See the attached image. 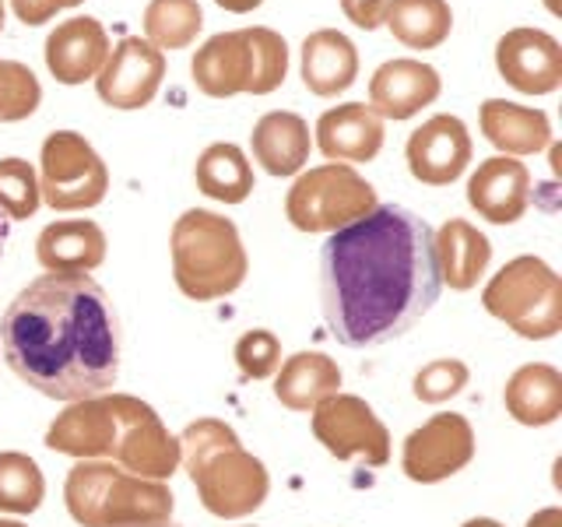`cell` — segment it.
I'll use <instances>...</instances> for the list:
<instances>
[{
  "label": "cell",
  "instance_id": "cell-21",
  "mask_svg": "<svg viewBox=\"0 0 562 527\" xmlns=\"http://www.w3.org/2000/svg\"><path fill=\"white\" fill-rule=\"evenodd\" d=\"M432 254H436L439 285H450L453 292H468L488 271L492 243L471 222L450 218L432 233Z\"/></svg>",
  "mask_w": 562,
  "mask_h": 527
},
{
  "label": "cell",
  "instance_id": "cell-42",
  "mask_svg": "<svg viewBox=\"0 0 562 527\" xmlns=\"http://www.w3.org/2000/svg\"><path fill=\"white\" fill-rule=\"evenodd\" d=\"M544 4H549V11H552V14H559V0H544Z\"/></svg>",
  "mask_w": 562,
  "mask_h": 527
},
{
  "label": "cell",
  "instance_id": "cell-44",
  "mask_svg": "<svg viewBox=\"0 0 562 527\" xmlns=\"http://www.w3.org/2000/svg\"><path fill=\"white\" fill-rule=\"evenodd\" d=\"M148 527H176L172 520H166V524H148Z\"/></svg>",
  "mask_w": 562,
  "mask_h": 527
},
{
  "label": "cell",
  "instance_id": "cell-33",
  "mask_svg": "<svg viewBox=\"0 0 562 527\" xmlns=\"http://www.w3.org/2000/svg\"><path fill=\"white\" fill-rule=\"evenodd\" d=\"M468 380H471V369L461 359H436V362L418 369L412 391L418 401H426V404H443V401L461 394L468 386Z\"/></svg>",
  "mask_w": 562,
  "mask_h": 527
},
{
  "label": "cell",
  "instance_id": "cell-24",
  "mask_svg": "<svg viewBox=\"0 0 562 527\" xmlns=\"http://www.w3.org/2000/svg\"><path fill=\"white\" fill-rule=\"evenodd\" d=\"M341 394V369L324 351H295L274 373V397L289 412H313L316 404Z\"/></svg>",
  "mask_w": 562,
  "mask_h": 527
},
{
  "label": "cell",
  "instance_id": "cell-32",
  "mask_svg": "<svg viewBox=\"0 0 562 527\" xmlns=\"http://www.w3.org/2000/svg\"><path fill=\"white\" fill-rule=\"evenodd\" d=\"M43 102V85L32 67L18 60H0V123L29 120Z\"/></svg>",
  "mask_w": 562,
  "mask_h": 527
},
{
  "label": "cell",
  "instance_id": "cell-8",
  "mask_svg": "<svg viewBox=\"0 0 562 527\" xmlns=\"http://www.w3.org/2000/svg\"><path fill=\"white\" fill-rule=\"evenodd\" d=\"M482 306L527 341H549L562 330V281L541 257H514L482 292Z\"/></svg>",
  "mask_w": 562,
  "mask_h": 527
},
{
  "label": "cell",
  "instance_id": "cell-14",
  "mask_svg": "<svg viewBox=\"0 0 562 527\" xmlns=\"http://www.w3.org/2000/svg\"><path fill=\"white\" fill-rule=\"evenodd\" d=\"M471 134L464 127L461 116L436 113L408 137V169L418 183L426 187H450L453 180H461L468 162H471Z\"/></svg>",
  "mask_w": 562,
  "mask_h": 527
},
{
  "label": "cell",
  "instance_id": "cell-34",
  "mask_svg": "<svg viewBox=\"0 0 562 527\" xmlns=\"http://www.w3.org/2000/svg\"><path fill=\"white\" fill-rule=\"evenodd\" d=\"M236 366L246 380H268L278 373L281 366V341L271 330H246L236 341Z\"/></svg>",
  "mask_w": 562,
  "mask_h": 527
},
{
  "label": "cell",
  "instance_id": "cell-35",
  "mask_svg": "<svg viewBox=\"0 0 562 527\" xmlns=\"http://www.w3.org/2000/svg\"><path fill=\"white\" fill-rule=\"evenodd\" d=\"M78 4H85V0H11L18 22H25V25H46L53 14L70 11Z\"/></svg>",
  "mask_w": 562,
  "mask_h": 527
},
{
  "label": "cell",
  "instance_id": "cell-41",
  "mask_svg": "<svg viewBox=\"0 0 562 527\" xmlns=\"http://www.w3.org/2000/svg\"><path fill=\"white\" fill-rule=\"evenodd\" d=\"M0 527H25L22 520H4V517H0Z\"/></svg>",
  "mask_w": 562,
  "mask_h": 527
},
{
  "label": "cell",
  "instance_id": "cell-28",
  "mask_svg": "<svg viewBox=\"0 0 562 527\" xmlns=\"http://www.w3.org/2000/svg\"><path fill=\"white\" fill-rule=\"evenodd\" d=\"M383 25L408 49H436L453 29V11L447 0H391Z\"/></svg>",
  "mask_w": 562,
  "mask_h": 527
},
{
  "label": "cell",
  "instance_id": "cell-23",
  "mask_svg": "<svg viewBox=\"0 0 562 527\" xmlns=\"http://www.w3.org/2000/svg\"><path fill=\"white\" fill-rule=\"evenodd\" d=\"M479 123H482V134L488 137V145H496L509 158L538 155L552 145L549 116H544L541 110H531V105L488 99V102H482Z\"/></svg>",
  "mask_w": 562,
  "mask_h": 527
},
{
  "label": "cell",
  "instance_id": "cell-10",
  "mask_svg": "<svg viewBox=\"0 0 562 527\" xmlns=\"http://www.w3.org/2000/svg\"><path fill=\"white\" fill-rule=\"evenodd\" d=\"M110 190V169L99 152L75 131H57L43 141L40 198L53 211H85L102 204Z\"/></svg>",
  "mask_w": 562,
  "mask_h": 527
},
{
  "label": "cell",
  "instance_id": "cell-43",
  "mask_svg": "<svg viewBox=\"0 0 562 527\" xmlns=\"http://www.w3.org/2000/svg\"><path fill=\"white\" fill-rule=\"evenodd\" d=\"M0 32H4V0H0Z\"/></svg>",
  "mask_w": 562,
  "mask_h": 527
},
{
  "label": "cell",
  "instance_id": "cell-18",
  "mask_svg": "<svg viewBox=\"0 0 562 527\" xmlns=\"http://www.w3.org/2000/svg\"><path fill=\"white\" fill-rule=\"evenodd\" d=\"M110 49V32L99 18H67L46 40V67L60 85H81L99 78Z\"/></svg>",
  "mask_w": 562,
  "mask_h": 527
},
{
  "label": "cell",
  "instance_id": "cell-17",
  "mask_svg": "<svg viewBox=\"0 0 562 527\" xmlns=\"http://www.w3.org/2000/svg\"><path fill=\"white\" fill-rule=\"evenodd\" d=\"M468 204L492 225H514L531 204V172L509 155H492L471 172Z\"/></svg>",
  "mask_w": 562,
  "mask_h": 527
},
{
  "label": "cell",
  "instance_id": "cell-40",
  "mask_svg": "<svg viewBox=\"0 0 562 527\" xmlns=\"http://www.w3.org/2000/svg\"><path fill=\"white\" fill-rule=\"evenodd\" d=\"M4 243H8V225L0 218V257H4Z\"/></svg>",
  "mask_w": 562,
  "mask_h": 527
},
{
  "label": "cell",
  "instance_id": "cell-12",
  "mask_svg": "<svg viewBox=\"0 0 562 527\" xmlns=\"http://www.w3.org/2000/svg\"><path fill=\"white\" fill-rule=\"evenodd\" d=\"M474 457V429L464 415L443 412L432 415L426 426L408 433L401 450V468L418 485H436L464 471Z\"/></svg>",
  "mask_w": 562,
  "mask_h": 527
},
{
  "label": "cell",
  "instance_id": "cell-36",
  "mask_svg": "<svg viewBox=\"0 0 562 527\" xmlns=\"http://www.w3.org/2000/svg\"><path fill=\"white\" fill-rule=\"evenodd\" d=\"M386 8H391V0H341V11H345L348 22L356 29H366V32L383 25Z\"/></svg>",
  "mask_w": 562,
  "mask_h": 527
},
{
  "label": "cell",
  "instance_id": "cell-6",
  "mask_svg": "<svg viewBox=\"0 0 562 527\" xmlns=\"http://www.w3.org/2000/svg\"><path fill=\"white\" fill-rule=\"evenodd\" d=\"M169 250L176 289L198 303L233 295L250 271L239 228L204 208H190L176 218Z\"/></svg>",
  "mask_w": 562,
  "mask_h": 527
},
{
  "label": "cell",
  "instance_id": "cell-13",
  "mask_svg": "<svg viewBox=\"0 0 562 527\" xmlns=\"http://www.w3.org/2000/svg\"><path fill=\"white\" fill-rule=\"evenodd\" d=\"M162 78L166 53L155 49L148 40H140V35H127L116 49H110V57H105L95 78V88L99 99L113 105V110H145L162 88Z\"/></svg>",
  "mask_w": 562,
  "mask_h": 527
},
{
  "label": "cell",
  "instance_id": "cell-38",
  "mask_svg": "<svg viewBox=\"0 0 562 527\" xmlns=\"http://www.w3.org/2000/svg\"><path fill=\"white\" fill-rule=\"evenodd\" d=\"M218 8H225V11H233V14H250V11H257L263 0H215Z\"/></svg>",
  "mask_w": 562,
  "mask_h": 527
},
{
  "label": "cell",
  "instance_id": "cell-31",
  "mask_svg": "<svg viewBox=\"0 0 562 527\" xmlns=\"http://www.w3.org/2000/svg\"><path fill=\"white\" fill-rule=\"evenodd\" d=\"M40 204V172L25 158H0V215L22 222L32 218Z\"/></svg>",
  "mask_w": 562,
  "mask_h": 527
},
{
  "label": "cell",
  "instance_id": "cell-4",
  "mask_svg": "<svg viewBox=\"0 0 562 527\" xmlns=\"http://www.w3.org/2000/svg\"><path fill=\"white\" fill-rule=\"evenodd\" d=\"M180 464H187L204 509L222 520L257 514L271 492V474L263 461L243 450L236 429L218 418H198L183 429Z\"/></svg>",
  "mask_w": 562,
  "mask_h": 527
},
{
  "label": "cell",
  "instance_id": "cell-39",
  "mask_svg": "<svg viewBox=\"0 0 562 527\" xmlns=\"http://www.w3.org/2000/svg\"><path fill=\"white\" fill-rule=\"evenodd\" d=\"M464 527H503L499 520H492V517H474V520H468Z\"/></svg>",
  "mask_w": 562,
  "mask_h": 527
},
{
  "label": "cell",
  "instance_id": "cell-30",
  "mask_svg": "<svg viewBox=\"0 0 562 527\" xmlns=\"http://www.w3.org/2000/svg\"><path fill=\"white\" fill-rule=\"evenodd\" d=\"M46 496V479L29 453H0V509L4 514H35Z\"/></svg>",
  "mask_w": 562,
  "mask_h": 527
},
{
  "label": "cell",
  "instance_id": "cell-22",
  "mask_svg": "<svg viewBox=\"0 0 562 527\" xmlns=\"http://www.w3.org/2000/svg\"><path fill=\"white\" fill-rule=\"evenodd\" d=\"M359 78V49L338 29H321L303 43V85L313 96L334 99Z\"/></svg>",
  "mask_w": 562,
  "mask_h": 527
},
{
  "label": "cell",
  "instance_id": "cell-37",
  "mask_svg": "<svg viewBox=\"0 0 562 527\" xmlns=\"http://www.w3.org/2000/svg\"><path fill=\"white\" fill-rule=\"evenodd\" d=\"M527 527H562V509L549 506V509H538V514L527 520Z\"/></svg>",
  "mask_w": 562,
  "mask_h": 527
},
{
  "label": "cell",
  "instance_id": "cell-1",
  "mask_svg": "<svg viewBox=\"0 0 562 527\" xmlns=\"http://www.w3.org/2000/svg\"><path fill=\"white\" fill-rule=\"evenodd\" d=\"M439 289L432 228L408 208H373L321 250L324 321L348 348L401 338L432 310Z\"/></svg>",
  "mask_w": 562,
  "mask_h": 527
},
{
  "label": "cell",
  "instance_id": "cell-11",
  "mask_svg": "<svg viewBox=\"0 0 562 527\" xmlns=\"http://www.w3.org/2000/svg\"><path fill=\"white\" fill-rule=\"evenodd\" d=\"M313 436L338 461H366L369 468H383L391 461V433L356 394H334L316 404Z\"/></svg>",
  "mask_w": 562,
  "mask_h": 527
},
{
  "label": "cell",
  "instance_id": "cell-2",
  "mask_svg": "<svg viewBox=\"0 0 562 527\" xmlns=\"http://www.w3.org/2000/svg\"><path fill=\"white\" fill-rule=\"evenodd\" d=\"M0 348L14 377L53 401L113 391L120 377V316L88 274H43L0 316Z\"/></svg>",
  "mask_w": 562,
  "mask_h": 527
},
{
  "label": "cell",
  "instance_id": "cell-19",
  "mask_svg": "<svg viewBox=\"0 0 562 527\" xmlns=\"http://www.w3.org/2000/svg\"><path fill=\"white\" fill-rule=\"evenodd\" d=\"M316 148L330 162H373L383 148V120L366 102H345L316 120Z\"/></svg>",
  "mask_w": 562,
  "mask_h": 527
},
{
  "label": "cell",
  "instance_id": "cell-5",
  "mask_svg": "<svg viewBox=\"0 0 562 527\" xmlns=\"http://www.w3.org/2000/svg\"><path fill=\"white\" fill-rule=\"evenodd\" d=\"M67 514L81 527H148L172 520L166 482L140 479L110 461H78L64 482Z\"/></svg>",
  "mask_w": 562,
  "mask_h": 527
},
{
  "label": "cell",
  "instance_id": "cell-3",
  "mask_svg": "<svg viewBox=\"0 0 562 527\" xmlns=\"http://www.w3.org/2000/svg\"><path fill=\"white\" fill-rule=\"evenodd\" d=\"M46 447L78 461H110L151 482H166L180 468V439L162 426L151 404L113 391L75 401L53 418Z\"/></svg>",
  "mask_w": 562,
  "mask_h": 527
},
{
  "label": "cell",
  "instance_id": "cell-9",
  "mask_svg": "<svg viewBox=\"0 0 562 527\" xmlns=\"http://www.w3.org/2000/svg\"><path fill=\"white\" fill-rule=\"evenodd\" d=\"M373 208H380L373 183L345 162L299 172L285 198V215L299 233H338V228L366 218Z\"/></svg>",
  "mask_w": 562,
  "mask_h": 527
},
{
  "label": "cell",
  "instance_id": "cell-15",
  "mask_svg": "<svg viewBox=\"0 0 562 527\" xmlns=\"http://www.w3.org/2000/svg\"><path fill=\"white\" fill-rule=\"evenodd\" d=\"M496 67L524 96H549L562 85V46L541 29H509L496 43Z\"/></svg>",
  "mask_w": 562,
  "mask_h": 527
},
{
  "label": "cell",
  "instance_id": "cell-16",
  "mask_svg": "<svg viewBox=\"0 0 562 527\" xmlns=\"http://www.w3.org/2000/svg\"><path fill=\"white\" fill-rule=\"evenodd\" d=\"M439 92H443V81H439L436 67L412 57L386 60L369 78V110L380 120H412L432 105Z\"/></svg>",
  "mask_w": 562,
  "mask_h": 527
},
{
  "label": "cell",
  "instance_id": "cell-7",
  "mask_svg": "<svg viewBox=\"0 0 562 527\" xmlns=\"http://www.w3.org/2000/svg\"><path fill=\"white\" fill-rule=\"evenodd\" d=\"M190 75L211 99L271 96L289 75V43L263 25L218 32L193 53Z\"/></svg>",
  "mask_w": 562,
  "mask_h": 527
},
{
  "label": "cell",
  "instance_id": "cell-20",
  "mask_svg": "<svg viewBox=\"0 0 562 527\" xmlns=\"http://www.w3.org/2000/svg\"><path fill=\"white\" fill-rule=\"evenodd\" d=\"M35 257L46 274H92L105 260V233L92 218L53 222L35 239Z\"/></svg>",
  "mask_w": 562,
  "mask_h": 527
},
{
  "label": "cell",
  "instance_id": "cell-26",
  "mask_svg": "<svg viewBox=\"0 0 562 527\" xmlns=\"http://www.w3.org/2000/svg\"><path fill=\"white\" fill-rule=\"evenodd\" d=\"M254 158L271 176H295L310 162V127L303 116L274 110L254 123Z\"/></svg>",
  "mask_w": 562,
  "mask_h": 527
},
{
  "label": "cell",
  "instance_id": "cell-27",
  "mask_svg": "<svg viewBox=\"0 0 562 527\" xmlns=\"http://www.w3.org/2000/svg\"><path fill=\"white\" fill-rule=\"evenodd\" d=\"M193 180L198 190L211 201L222 204H243L254 193V166L239 145H211L201 152L198 166H193Z\"/></svg>",
  "mask_w": 562,
  "mask_h": 527
},
{
  "label": "cell",
  "instance_id": "cell-29",
  "mask_svg": "<svg viewBox=\"0 0 562 527\" xmlns=\"http://www.w3.org/2000/svg\"><path fill=\"white\" fill-rule=\"evenodd\" d=\"M204 25L198 0H148L145 35L155 49H187Z\"/></svg>",
  "mask_w": 562,
  "mask_h": 527
},
{
  "label": "cell",
  "instance_id": "cell-25",
  "mask_svg": "<svg viewBox=\"0 0 562 527\" xmlns=\"http://www.w3.org/2000/svg\"><path fill=\"white\" fill-rule=\"evenodd\" d=\"M506 415L520 426H552L562 415V373L549 362H527L503 386Z\"/></svg>",
  "mask_w": 562,
  "mask_h": 527
}]
</instances>
